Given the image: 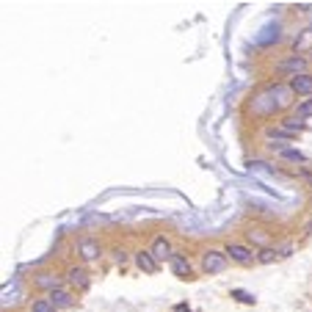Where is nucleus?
<instances>
[{"instance_id": "obj_1", "label": "nucleus", "mask_w": 312, "mask_h": 312, "mask_svg": "<svg viewBox=\"0 0 312 312\" xmlns=\"http://www.w3.org/2000/svg\"><path fill=\"white\" fill-rule=\"evenodd\" d=\"M202 266L207 274H221V271L227 268V254H224V251H204Z\"/></svg>"}, {"instance_id": "obj_2", "label": "nucleus", "mask_w": 312, "mask_h": 312, "mask_svg": "<svg viewBox=\"0 0 312 312\" xmlns=\"http://www.w3.org/2000/svg\"><path fill=\"white\" fill-rule=\"evenodd\" d=\"M304 67H307V61H304L301 56H290V58H285V61L276 64V69H279L282 75H293V78L304 75Z\"/></svg>"}, {"instance_id": "obj_3", "label": "nucleus", "mask_w": 312, "mask_h": 312, "mask_svg": "<svg viewBox=\"0 0 312 312\" xmlns=\"http://www.w3.org/2000/svg\"><path fill=\"white\" fill-rule=\"evenodd\" d=\"M224 254L227 257H232L235 263H240V266H249L251 260H254V254H251L246 246H240V243H229L227 249H224Z\"/></svg>"}, {"instance_id": "obj_4", "label": "nucleus", "mask_w": 312, "mask_h": 312, "mask_svg": "<svg viewBox=\"0 0 312 312\" xmlns=\"http://www.w3.org/2000/svg\"><path fill=\"white\" fill-rule=\"evenodd\" d=\"M268 94L274 97V102H276V108H285L287 102H290V97H293V89L290 86H268Z\"/></svg>"}, {"instance_id": "obj_5", "label": "nucleus", "mask_w": 312, "mask_h": 312, "mask_svg": "<svg viewBox=\"0 0 312 312\" xmlns=\"http://www.w3.org/2000/svg\"><path fill=\"white\" fill-rule=\"evenodd\" d=\"M149 251H152V257H155L158 263H161V260H172V243H169L166 238H155Z\"/></svg>"}, {"instance_id": "obj_6", "label": "nucleus", "mask_w": 312, "mask_h": 312, "mask_svg": "<svg viewBox=\"0 0 312 312\" xmlns=\"http://www.w3.org/2000/svg\"><path fill=\"white\" fill-rule=\"evenodd\" d=\"M172 271H174V276H180V279H188L191 276V263H188V257L185 254H172Z\"/></svg>"}, {"instance_id": "obj_7", "label": "nucleus", "mask_w": 312, "mask_h": 312, "mask_svg": "<svg viewBox=\"0 0 312 312\" xmlns=\"http://www.w3.org/2000/svg\"><path fill=\"white\" fill-rule=\"evenodd\" d=\"M135 266L146 274H155L158 271V260L152 257V251H135Z\"/></svg>"}, {"instance_id": "obj_8", "label": "nucleus", "mask_w": 312, "mask_h": 312, "mask_svg": "<svg viewBox=\"0 0 312 312\" xmlns=\"http://www.w3.org/2000/svg\"><path fill=\"white\" fill-rule=\"evenodd\" d=\"M47 301H50L56 309H67V307H72V296H69L67 290H61V287H58V290H53L50 296H47Z\"/></svg>"}, {"instance_id": "obj_9", "label": "nucleus", "mask_w": 312, "mask_h": 312, "mask_svg": "<svg viewBox=\"0 0 312 312\" xmlns=\"http://www.w3.org/2000/svg\"><path fill=\"white\" fill-rule=\"evenodd\" d=\"M290 89H293V94H312V75L304 72V75H298V78H293Z\"/></svg>"}, {"instance_id": "obj_10", "label": "nucleus", "mask_w": 312, "mask_h": 312, "mask_svg": "<svg viewBox=\"0 0 312 312\" xmlns=\"http://www.w3.org/2000/svg\"><path fill=\"white\" fill-rule=\"evenodd\" d=\"M254 111H257V114H271V111H276V102H274V97L268 94V89L254 99Z\"/></svg>"}, {"instance_id": "obj_11", "label": "nucleus", "mask_w": 312, "mask_h": 312, "mask_svg": "<svg viewBox=\"0 0 312 312\" xmlns=\"http://www.w3.org/2000/svg\"><path fill=\"white\" fill-rule=\"evenodd\" d=\"M78 249H80V254H83V260H97V257H99V246L94 243L91 238H83L78 243Z\"/></svg>"}, {"instance_id": "obj_12", "label": "nucleus", "mask_w": 312, "mask_h": 312, "mask_svg": "<svg viewBox=\"0 0 312 312\" xmlns=\"http://www.w3.org/2000/svg\"><path fill=\"white\" fill-rule=\"evenodd\" d=\"M274 39H279V25H266L254 42H257V44H271Z\"/></svg>"}, {"instance_id": "obj_13", "label": "nucleus", "mask_w": 312, "mask_h": 312, "mask_svg": "<svg viewBox=\"0 0 312 312\" xmlns=\"http://www.w3.org/2000/svg\"><path fill=\"white\" fill-rule=\"evenodd\" d=\"M293 47H296V53L309 50V47H312V25H309V28H304V31L298 33V39H296V44H293Z\"/></svg>"}, {"instance_id": "obj_14", "label": "nucleus", "mask_w": 312, "mask_h": 312, "mask_svg": "<svg viewBox=\"0 0 312 312\" xmlns=\"http://www.w3.org/2000/svg\"><path fill=\"white\" fill-rule=\"evenodd\" d=\"M67 276H69V282H72L75 287H86V285H89V274H86L83 268H69Z\"/></svg>"}, {"instance_id": "obj_15", "label": "nucleus", "mask_w": 312, "mask_h": 312, "mask_svg": "<svg viewBox=\"0 0 312 312\" xmlns=\"http://www.w3.org/2000/svg\"><path fill=\"white\" fill-rule=\"evenodd\" d=\"M279 158H282V161H290V163H304V161H307V158H304V152H301V149H293V146L282 149Z\"/></svg>"}, {"instance_id": "obj_16", "label": "nucleus", "mask_w": 312, "mask_h": 312, "mask_svg": "<svg viewBox=\"0 0 312 312\" xmlns=\"http://www.w3.org/2000/svg\"><path fill=\"white\" fill-rule=\"evenodd\" d=\"M312 116V97L309 99H304V102H298V108H296V119H309Z\"/></svg>"}, {"instance_id": "obj_17", "label": "nucleus", "mask_w": 312, "mask_h": 312, "mask_svg": "<svg viewBox=\"0 0 312 312\" xmlns=\"http://www.w3.org/2000/svg\"><path fill=\"white\" fill-rule=\"evenodd\" d=\"M282 130H287V133H298V130H304V122L301 119H296V116H290V119H285L282 122Z\"/></svg>"}, {"instance_id": "obj_18", "label": "nucleus", "mask_w": 312, "mask_h": 312, "mask_svg": "<svg viewBox=\"0 0 312 312\" xmlns=\"http://www.w3.org/2000/svg\"><path fill=\"white\" fill-rule=\"evenodd\" d=\"M39 285H42V287H50V293H53V290H58V276L42 274V276H39Z\"/></svg>"}, {"instance_id": "obj_19", "label": "nucleus", "mask_w": 312, "mask_h": 312, "mask_svg": "<svg viewBox=\"0 0 312 312\" xmlns=\"http://www.w3.org/2000/svg\"><path fill=\"white\" fill-rule=\"evenodd\" d=\"M249 240H251V243H257V246H263V249H268V246H266V232H263V229H251Z\"/></svg>"}, {"instance_id": "obj_20", "label": "nucleus", "mask_w": 312, "mask_h": 312, "mask_svg": "<svg viewBox=\"0 0 312 312\" xmlns=\"http://www.w3.org/2000/svg\"><path fill=\"white\" fill-rule=\"evenodd\" d=\"M31 312H56V307H53V304L47 301V298H39V301H33Z\"/></svg>"}, {"instance_id": "obj_21", "label": "nucleus", "mask_w": 312, "mask_h": 312, "mask_svg": "<svg viewBox=\"0 0 312 312\" xmlns=\"http://www.w3.org/2000/svg\"><path fill=\"white\" fill-rule=\"evenodd\" d=\"M17 296H20V287H14V290H9V287H6V290H3V307L14 304V301H17Z\"/></svg>"}, {"instance_id": "obj_22", "label": "nucleus", "mask_w": 312, "mask_h": 312, "mask_svg": "<svg viewBox=\"0 0 312 312\" xmlns=\"http://www.w3.org/2000/svg\"><path fill=\"white\" fill-rule=\"evenodd\" d=\"M257 260H260V263H266V266H268V263H274V260H276V251H274V249H260Z\"/></svg>"}, {"instance_id": "obj_23", "label": "nucleus", "mask_w": 312, "mask_h": 312, "mask_svg": "<svg viewBox=\"0 0 312 312\" xmlns=\"http://www.w3.org/2000/svg\"><path fill=\"white\" fill-rule=\"evenodd\" d=\"M232 296H235V298H240L243 304H254V301H257V298L251 296V293H246V290H232Z\"/></svg>"}, {"instance_id": "obj_24", "label": "nucleus", "mask_w": 312, "mask_h": 312, "mask_svg": "<svg viewBox=\"0 0 312 312\" xmlns=\"http://www.w3.org/2000/svg\"><path fill=\"white\" fill-rule=\"evenodd\" d=\"M304 180H307L309 185H312V174H309V172H304Z\"/></svg>"}, {"instance_id": "obj_25", "label": "nucleus", "mask_w": 312, "mask_h": 312, "mask_svg": "<svg viewBox=\"0 0 312 312\" xmlns=\"http://www.w3.org/2000/svg\"><path fill=\"white\" fill-rule=\"evenodd\" d=\"M177 312H185V307H177Z\"/></svg>"}]
</instances>
